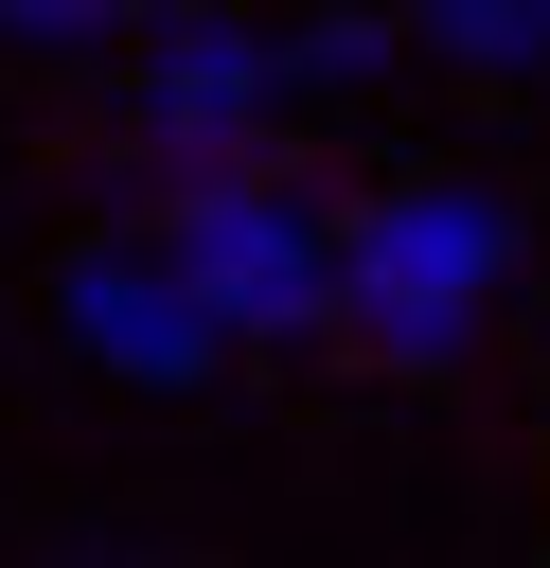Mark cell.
Returning a JSON list of instances; mask_svg holds the SVG:
<instances>
[{"instance_id": "6da1fadb", "label": "cell", "mask_w": 550, "mask_h": 568, "mask_svg": "<svg viewBox=\"0 0 550 568\" xmlns=\"http://www.w3.org/2000/svg\"><path fill=\"white\" fill-rule=\"evenodd\" d=\"M497 284H515V213H497L479 178H390V195L337 213V320H355L390 373H444V355L497 320Z\"/></svg>"}, {"instance_id": "7a4b0ae2", "label": "cell", "mask_w": 550, "mask_h": 568, "mask_svg": "<svg viewBox=\"0 0 550 568\" xmlns=\"http://www.w3.org/2000/svg\"><path fill=\"white\" fill-rule=\"evenodd\" d=\"M284 106L302 89H284V36L266 18H124V178L142 195L248 178Z\"/></svg>"}, {"instance_id": "3957f363", "label": "cell", "mask_w": 550, "mask_h": 568, "mask_svg": "<svg viewBox=\"0 0 550 568\" xmlns=\"http://www.w3.org/2000/svg\"><path fill=\"white\" fill-rule=\"evenodd\" d=\"M142 231H160V266L213 302V337H337V213H319L284 160L195 178V195H160Z\"/></svg>"}, {"instance_id": "277c9868", "label": "cell", "mask_w": 550, "mask_h": 568, "mask_svg": "<svg viewBox=\"0 0 550 568\" xmlns=\"http://www.w3.org/2000/svg\"><path fill=\"white\" fill-rule=\"evenodd\" d=\"M53 320H71V355H106V373H142V390H195L231 337H213V302L160 266V231H106V248H71L53 266Z\"/></svg>"}, {"instance_id": "5b68a950", "label": "cell", "mask_w": 550, "mask_h": 568, "mask_svg": "<svg viewBox=\"0 0 550 568\" xmlns=\"http://www.w3.org/2000/svg\"><path fill=\"white\" fill-rule=\"evenodd\" d=\"M426 53L444 71H550V18L532 0H461V18H426Z\"/></svg>"}, {"instance_id": "8992f818", "label": "cell", "mask_w": 550, "mask_h": 568, "mask_svg": "<svg viewBox=\"0 0 550 568\" xmlns=\"http://www.w3.org/2000/svg\"><path fill=\"white\" fill-rule=\"evenodd\" d=\"M53 568H160V550H53Z\"/></svg>"}]
</instances>
